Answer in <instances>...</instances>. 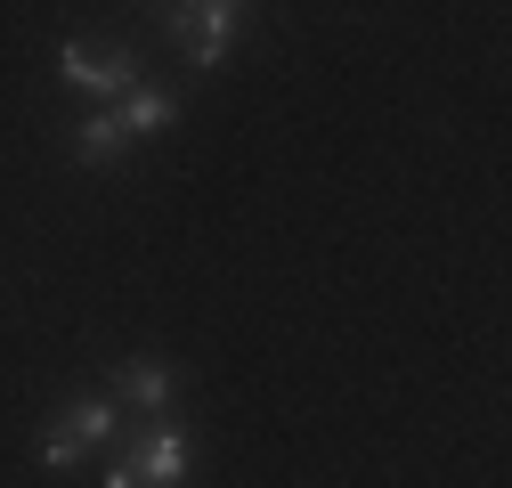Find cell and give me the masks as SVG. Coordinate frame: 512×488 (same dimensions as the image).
Returning <instances> with one entry per match:
<instances>
[{"mask_svg":"<svg viewBox=\"0 0 512 488\" xmlns=\"http://www.w3.org/2000/svg\"><path fill=\"white\" fill-rule=\"evenodd\" d=\"M163 25H171V49L196 74H220L228 49H236V25H244V0H171Z\"/></svg>","mask_w":512,"mask_h":488,"instance_id":"7a4b0ae2","label":"cell"},{"mask_svg":"<svg viewBox=\"0 0 512 488\" xmlns=\"http://www.w3.org/2000/svg\"><path fill=\"white\" fill-rule=\"evenodd\" d=\"M82 456H90V440L74 432V423H66V415H57V423H49V432H41V464H49V472H74Z\"/></svg>","mask_w":512,"mask_h":488,"instance_id":"ba28073f","label":"cell"},{"mask_svg":"<svg viewBox=\"0 0 512 488\" xmlns=\"http://www.w3.org/2000/svg\"><path fill=\"white\" fill-rule=\"evenodd\" d=\"M57 415H66V423H74V432H82L90 448H106V440L122 432V399H114V391H74Z\"/></svg>","mask_w":512,"mask_h":488,"instance_id":"52a82bcc","label":"cell"},{"mask_svg":"<svg viewBox=\"0 0 512 488\" xmlns=\"http://www.w3.org/2000/svg\"><path fill=\"white\" fill-rule=\"evenodd\" d=\"M187 464H196V448H187V423L163 407V415H139V432L114 448L106 488H179Z\"/></svg>","mask_w":512,"mask_h":488,"instance_id":"6da1fadb","label":"cell"},{"mask_svg":"<svg viewBox=\"0 0 512 488\" xmlns=\"http://www.w3.org/2000/svg\"><path fill=\"white\" fill-rule=\"evenodd\" d=\"M171 391H179L171 358H122V366H114V399H122V407H139V415H163Z\"/></svg>","mask_w":512,"mask_h":488,"instance_id":"277c9868","label":"cell"},{"mask_svg":"<svg viewBox=\"0 0 512 488\" xmlns=\"http://www.w3.org/2000/svg\"><path fill=\"white\" fill-rule=\"evenodd\" d=\"M114 114H122V131H131V139H163L171 122H179V98H171L163 82H147V74H139L131 90L114 98Z\"/></svg>","mask_w":512,"mask_h":488,"instance_id":"5b68a950","label":"cell"},{"mask_svg":"<svg viewBox=\"0 0 512 488\" xmlns=\"http://www.w3.org/2000/svg\"><path fill=\"white\" fill-rule=\"evenodd\" d=\"M131 147H139V139L122 131V114H114V106H98V114L82 122V131H74V163H82V171H114Z\"/></svg>","mask_w":512,"mask_h":488,"instance_id":"8992f818","label":"cell"},{"mask_svg":"<svg viewBox=\"0 0 512 488\" xmlns=\"http://www.w3.org/2000/svg\"><path fill=\"white\" fill-rule=\"evenodd\" d=\"M57 74H66L82 98L114 106L122 90L139 82V57H131V49H98V41H66V49H57Z\"/></svg>","mask_w":512,"mask_h":488,"instance_id":"3957f363","label":"cell"}]
</instances>
